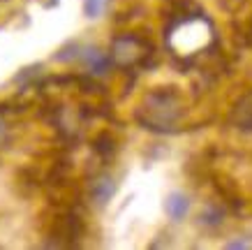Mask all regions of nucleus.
Segmentation results:
<instances>
[{
    "instance_id": "f257e3e1",
    "label": "nucleus",
    "mask_w": 252,
    "mask_h": 250,
    "mask_svg": "<svg viewBox=\"0 0 252 250\" xmlns=\"http://www.w3.org/2000/svg\"><path fill=\"white\" fill-rule=\"evenodd\" d=\"M188 209H190V202H188V197H185L183 192H174V195H169V199H167L169 218L181 220L185 213H188Z\"/></svg>"
},
{
    "instance_id": "f03ea898",
    "label": "nucleus",
    "mask_w": 252,
    "mask_h": 250,
    "mask_svg": "<svg viewBox=\"0 0 252 250\" xmlns=\"http://www.w3.org/2000/svg\"><path fill=\"white\" fill-rule=\"evenodd\" d=\"M116 192V183L109 179V176H102L97 183H95V188H93V199L97 202L99 206H104L109 199L114 197Z\"/></svg>"
},
{
    "instance_id": "7ed1b4c3",
    "label": "nucleus",
    "mask_w": 252,
    "mask_h": 250,
    "mask_svg": "<svg viewBox=\"0 0 252 250\" xmlns=\"http://www.w3.org/2000/svg\"><path fill=\"white\" fill-rule=\"evenodd\" d=\"M114 49H116V61L118 63H130V61H134V51H137L139 46L132 37H123V39L116 42Z\"/></svg>"
},
{
    "instance_id": "20e7f679",
    "label": "nucleus",
    "mask_w": 252,
    "mask_h": 250,
    "mask_svg": "<svg viewBox=\"0 0 252 250\" xmlns=\"http://www.w3.org/2000/svg\"><path fill=\"white\" fill-rule=\"evenodd\" d=\"M84 61L88 63L91 70L93 72H97V74L99 72H107L109 65H111L107 56H104V53H99V51H95V49H88V53H84Z\"/></svg>"
},
{
    "instance_id": "39448f33",
    "label": "nucleus",
    "mask_w": 252,
    "mask_h": 250,
    "mask_svg": "<svg viewBox=\"0 0 252 250\" xmlns=\"http://www.w3.org/2000/svg\"><path fill=\"white\" fill-rule=\"evenodd\" d=\"M109 0H84V12L88 19H97L104 9H107Z\"/></svg>"
},
{
    "instance_id": "423d86ee",
    "label": "nucleus",
    "mask_w": 252,
    "mask_h": 250,
    "mask_svg": "<svg viewBox=\"0 0 252 250\" xmlns=\"http://www.w3.org/2000/svg\"><path fill=\"white\" fill-rule=\"evenodd\" d=\"M248 246H250L248 241H231L229 243V248H248Z\"/></svg>"
}]
</instances>
